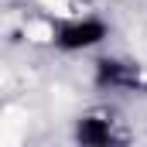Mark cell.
<instances>
[{
  "label": "cell",
  "instance_id": "3957f363",
  "mask_svg": "<svg viewBox=\"0 0 147 147\" xmlns=\"http://www.w3.org/2000/svg\"><path fill=\"white\" fill-rule=\"evenodd\" d=\"M72 140L82 147H113L123 140L120 120H113L106 110H86L72 120Z\"/></svg>",
  "mask_w": 147,
  "mask_h": 147
},
{
  "label": "cell",
  "instance_id": "6da1fadb",
  "mask_svg": "<svg viewBox=\"0 0 147 147\" xmlns=\"http://www.w3.org/2000/svg\"><path fill=\"white\" fill-rule=\"evenodd\" d=\"M113 28L106 17L99 14H72V17H58L48 31V41L58 55H89L99 51L110 41Z\"/></svg>",
  "mask_w": 147,
  "mask_h": 147
},
{
  "label": "cell",
  "instance_id": "7a4b0ae2",
  "mask_svg": "<svg viewBox=\"0 0 147 147\" xmlns=\"http://www.w3.org/2000/svg\"><path fill=\"white\" fill-rule=\"evenodd\" d=\"M92 86L99 92H137L147 86V75L137 62L120 55H99L92 62Z\"/></svg>",
  "mask_w": 147,
  "mask_h": 147
}]
</instances>
